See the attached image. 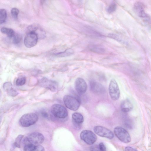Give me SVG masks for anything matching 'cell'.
Listing matches in <instances>:
<instances>
[{
    "label": "cell",
    "instance_id": "obj_1",
    "mask_svg": "<svg viewBox=\"0 0 151 151\" xmlns=\"http://www.w3.org/2000/svg\"><path fill=\"white\" fill-rule=\"evenodd\" d=\"M38 119V116L36 114L34 113H27L21 117L19 123L21 126L27 127L35 124Z\"/></svg>",
    "mask_w": 151,
    "mask_h": 151
},
{
    "label": "cell",
    "instance_id": "obj_2",
    "mask_svg": "<svg viewBox=\"0 0 151 151\" xmlns=\"http://www.w3.org/2000/svg\"><path fill=\"white\" fill-rule=\"evenodd\" d=\"M44 140V137L42 134L38 132H34L26 137L24 139V142L25 145L31 144L38 145L42 144Z\"/></svg>",
    "mask_w": 151,
    "mask_h": 151
},
{
    "label": "cell",
    "instance_id": "obj_3",
    "mask_svg": "<svg viewBox=\"0 0 151 151\" xmlns=\"http://www.w3.org/2000/svg\"><path fill=\"white\" fill-rule=\"evenodd\" d=\"M51 111L55 117L59 119H65L68 116L67 109L63 106L59 104L53 105L51 107Z\"/></svg>",
    "mask_w": 151,
    "mask_h": 151
},
{
    "label": "cell",
    "instance_id": "obj_4",
    "mask_svg": "<svg viewBox=\"0 0 151 151\" xmlns=\"http://www.w3.org/2000/svg\"><path fill=\"white\" fill-rule=\"evenodd\" d=\"M114 131L115 136L121 142L126 143L130 142L131 138L130 134L123 128L119 126L116 127Z\"/></svg>",
    "mask_w": 151,
    "mask_h": 151
},
{
    "label": "cell",
    "instance_id": "obj_5",
    "mask_svg": "<svg viewBox=\"0 0 151 151\" xmlns=\"http://www.w3.org/2000/svg\"><path fill=\"white\" fill-rule=\"evenodd\" d=\"M64 103L69 109L76 111L79 108L80 103L77 98L69 95H65L63 98Z\"/></svg>",
    "mask_w": 151,
    "mask_h": 151
},
{
    "label": "cell",
    "instance_id": "obj_6",
    "mask_svg": "<svg viewBox=\"0 0 151 151\" xmlns=\"http://www.w3.org/2000/svg\"><path fill=\"white\" fill-rule=\"evenodd\" d=\"M134 9L138 16L142 19L144 22L149 23L150 22V18L144 10V4L140 1H137L134 5Z\"/></svg>",
    "mask_w": 151,
    "mask_h": 151
},
{
    "label": "cell",
    "instance_id": "obj_7",
    "mask_svg": "<svg viewBox=\"0 0 151 151\" xmlns=\"http://www.w3.org/2000/svg\"><path fill=\"white\" fill-rule=\"evenodd\" d=\"M109 92L111 98L114 101L119 98L120 92L118 84L116 81L112 79L110 81L109 87Z\"/></svg>",
    "mask_w": 151,
    "mask_h": 151
},
{
    "label": "cell",
    "instance_id": "obj_8",
    "mask_svg": "<svg viewBox=\"0 0 151 151\" xmlns=\"http://www.w3.org/2000/svg\"><path fill=\"white\" fill-rule=\"evenodd\" d=\"M81 139L87 144H93L96 141L97 137L95 134L91 131L84 130L82 131L80 135Z\"/></svg>",
    "mask_w": 151,
    "mask_h": 151
},
{
    "label": "cell",
    "instance_id": "obj_9",
    "mask_svg": "<svg viewBox=\"0 0 151 151\" xmlns=\"http://www.w3.org/2000/svg\"><path fill=\"white\" fill-rule=\"evenodd\" d=\"M95 133L100 136L111 139L114 137L113 133L110 130L104 127L97 126L93 128Z\"/></svg>",
    "mask_w": 151,
    "mask_h": 151
},
{
    "label": "cell",
    "instance_id": "obj_10",
    "mask_svg": "<svg viewBox=\"0 0 151 151\" xmlns=\"http://www.w3.org/2000/svg\"><path fill=\"white\" fill-rule=\"evenodd\" d=\"M38 39L37 35L35 33L27 32L24 38V45L28 48L33 47L36 45Z\"/></svg>",
    "mask_w": 151,
    "mask_h": 151
},
{
    "label": "cell",
    "instance_id": "obj_11",
    "mask_svg": "<svg viewBox=\"0 0 151 151\" xmlns=\"http://www.w3.org/2000/svg\"><path fill=\"white\" fill-rule=\"evenodd\" d=\"M27 33L33 32L37 35L38 38H44L46 36V32L40 26L36 24H33L29 26L27 29Z\"/></svg>",
    "mask_w": 151,
    "mask_h": 151
},
{
    "label": "cell",
    "instance_id": "obj_12",
    "mask_svg": "<svg viewBox=\"0 0 151 151\" xmlns=\"http://www.w3.org/2000/svg\"><path fill=\"white\" fill-rule=\"evenodd\" d=\"M75 88L78 93L83 94L86 91L87 86L83 79L81 78H78L76 79L75 82Z\"/></svg>",
    "mask_w": 151,
    "mask_h": 151
},
{
    "label": "cell",
    "instance_id": "obj_13",
    "mask_svg": "<svg viewBox=\"0 0 151 151\" xmlns=\"http://www.w3.org/2000/svg\"><path fill=\"white\" fill-rule=\"evenodd\" d=\"M90 88L91 91L96 93H103L104 91V88L100 83L94 81L90 82Z\"/></svg>",
    "mask_w": 151,
    "mask_h": 151
},
{
    "label": "cell",
    "instance_id": "obj_14",
    "mask_svg": "<svg viewBox=\"0 0 151 151\" xmlns=\"http://www.w3.org/2000/svg\"><path fill=\"white\" fill-rule=\"evenodd\" d=\"M88 47L89 50L91 52L98 54H104L106 51L105 47L101 45H91Z\"/></svg>",
    "mask_w": 151,
    "mask_h": 151
},
{
    "label": "cell",
    "instance_id": "obj_15",
    "mask_svg": "<svg viewBox=\"0 0 151 151\" xmlns=\"http://www.w3.org/2000/svg\"><path fill=\"white\" fill-rule=\"evenodd\" d=\"M3 88L10 96H15L18 94V92L12 87V84L10 82H6L3 85Z\"/></svg>",
    "mask_w": 151,
    "mask_h": 151
},
{
    "label": "cell",
    "instance_id": "obj_16",
    "mask_svg": "<svg viewBox=\"0 0 151 151\" xmlns=\"http://www.w3.org/2000/svg\"><path fill=\"white\" fill-rule=\"evenodd\" d=\"M121 110L123 112H128L132 109L133 106L131 102L127 99L124 100L121 102L120 105Z\"/></svg>",
    "mask_w": 151,
    "mask_h": 151
},
{
    "label": "cell",
    "instance_id": "obj_17",
    "mask_svg": "<svg viewBox=\"0 0 151 151\" xmlns=\"http://www.w3.org/2000/svg\"><path fill=\"white\" fill-rule=\"evenodd\" d=\"M72 119L75 124L78 125L82 124L84 121L83 116L78 112H75L72 114Z\"/></svg>",
    "mask_w": 151,
    "mask_h": 151
},
{
    "label": "cell",
    "instance_id": "obj_18",
    "mask_svg": "<svg viewBox=\"0 0 151 151\" xmlns=\"http://www.w3.org/2000/svg\"><path fill=\"white\" fill-rule=\"evenodd\" d=\"M1 31L2 33L6 34L9 38L13 37L15 34L13 30L10 28L3 27L1 29Z\"/></svg>",
    "mask_w": 151,
    "mask_h": 151
},
{
    "label": "cell",
    "instance_id": "obj_19",
    "mask_svg": "<svg viewBox=\"0 0 151 151\" xmlns=\"http://www.w3.org/2000/svg\"><path fill=\"white\" fill-rule=\"evenodd\" d=\"M74 53L73 50L71 49H68L65 51L55 54V55L59 57H65L70 55Z\"/></svg>",
    "mask_w": 151,
    "mask_h": 151
},
{
    "label": "cell",
    "instance_id": "obj_20",
    "mask_svg": "<svg viewBox=\"0 0 151 151\" xmlns=\"http://www.w3.org/2000/svg\"><path fill=\"white\" fill-rule=\"evenodd\" d=\"M7 17L6 10L4 9L0 10V23L2 24L5 22Z\"/></svg>",
    "mask_w": 151,
    "mask_h": 151
},
{
    "label": "cell",
    "instance_id": "obj_21",
    "mask_svg": "<svg viewBox=\"0 0 151 151\" xmlns=\"http://www.w3.org/2000/svg\"><path fill=\"white\" fill-rule=\"evenodd\" d=\"M45 79H44V80L45 82V84H42L43 85L45 84V86L47 87V88L50 89L51 91H55L56 89L55 86V85H54V84H55V83L52 81H50L47 79L45 80Z\"/></svg>",
    "mask_w": 151,
    "mask_h": 151
},
{
    "label": "cell",
    "instance_id": "obj_22",
    "mask_svg": "<svg viewBox=\"0 0 151 151\" xmlns=\"http://www.w3.org/2000/svg\"><path fill=\"white\" fill-rule=\"evenodd\" d=\"M23 137V135L22 134L19 135L17 136L13 144L14 147L18 148L20 147L21 142Z\"/></svg>",
    "mask_w": 151,
    "mask_h": 151
},
{
    "label": "cell",
    "instance_id": "obj_23",
    "mask_svg": "<svg viewBox=\"0 0 151 151\" xmlns=\"http://www.w3.org/2000/svg\"><path fill=\"white\" fill-rule=\"evenodd\" d=\"M26 82V78L24 76H21L18 78L16 82L17 86H22L25 84Z\"/></svg>",
    "mask_w": 151,
    "mask_h": 151
},
{
    "label": "cell",
    "instance_id": "obj_24",
    "mask_svg": "<svg viewBox=\"0 0 151 151\" xmlns=\"http://www.w3.org/2000/svg\"><path fill=\"white\" fill-rule=\"evenodd\" d=\"M22 36L19 34H15L13 37V42L15 44H19L22 40Z\"/></svg>",
    "mask_w": 151,
    "mask_h": 151
},
{
    "label": "cell",
    "instance_id": "obj_25",
    "mask_svg": "<svg viewBox=\"0 0 151 151\" xmlns=\"http://www.w3.org/2000/svg\"><path fill=\"white\" fill-rule=\"evenodd\" d=\"M36 146L31 144L25 145L24 147L23 151H35Z\"/></svg>",
    "mask_w": 151,
    "mask_h": 151
},
{
    "label": "cell",
    "instance_id": "obj_26",
    "mask_svg": "<svg viewBox=\"0 0 151 151\" xmlns=\"http://www.w3.org/2000/svg\"><path fill=\"white\" fill-rule=\"evenodd\" d=\"M19 13V10L16 8H12L11 10V14L12 17L14 19H17Z\"/></svg>",
    "mask_w": 151,
    "mask_h": 151
},
{
    "label": "cell",
    "instance_id": "obj_27",
    "mask_svg": "<svg viewBox=\"0 0 151 151\" xmlns=\"http://www.w3.org/2000/svg\"><path fill=\"white\" fill-rule=\"evenodd\" d=\"M116 5L114 3H113L110 5L107 9V12L109 13L114 12L116 10Z\"/></svg>",
    "mask_w": 151,
    "mask_h": 151
},
{
    "label": "cell",
    "instance_id": "obj_28",
    "mask_svg": "<svg viewBox=\"0 0 151 151\" xmlns=\"http://www.w3.org/2000/svg\"><path fill=\"white\" fill-rule=\"evenodd\" d=\"M108 36L109 37L112 38L119 42L122 41V40L119 37L113 33L109 34Z\"/></svg>",
    "mask_w": 151,
    "mask_h": 151
},
{
    "label": "cell",
    "instance_id": "obj_29",
    "mask_svg": "<svg viewBox=\"0 0 151 151\" xmlns=\"http://www.w3.org/2000/svg\"><path fill=\"white\" fill-rule=\"evenodd\" d=\"M90 151H100L99 144H94L90 147Z\"/></svg>",
    "mask_w": 151,
    "mask_h": 151
},
{
    "label": "cell",
    "instance_id": "obj_30",
    "mask_svg": "<svg viewBox=\"0 0 151 151\" xmlns=\"http://www.w3.org/2000/svg\"><path fill=\"white\" fill-rule=\"evenodd\" d=\"M99 146L100 151H106V147L104 143L101 142L99 144Z\"/></svg>",
    "mask_w": 151,
    "mask_h": 151
},
{
    "label": "cell",
    "instance_id": "obj_31",
    "mask_svg": "<svg viewBox=\"0 0 151 151\" xmlns=\"http://www.w3.org/2000/svg\"><path fill=\"white\" fill-rule=\"evenodd\" d=\"M35 151H45L44 147L40 145H36Z\"/></svg>",
    "mask_w": 151,
    "mask_h": 151
},
{
    "label": "cell",
    "instance_id": "obj_32",
    "mask_svg": "<svg viewBox=\"0 0 151 151\" xmlns=\"http://www.w3.org/2000/svg\"><path fill=\"white\" fill-rule=\"evenodd\" d=\"M125 151H138L136 149H135L130 147H127L125 148Z\"/></svg>",
    "mask_w": 151,
    "mask_h": 151
},
{
    "label": "cell",
    "instance_id": "obj_33",
    "mask_svg": "<svg viewBox=\"0 0 151 151\" xmlns=\"http://www.w3.org/2000/svg\"><path fill=\"white\" fill-rule=\"evenodd\" d=\"M41 114L42 116L45 118H47L49 117L48 114L46 111H42Z\"/></svg>",
    "mask_w": 151,
    "mask_h": 151
}]
</instances>
